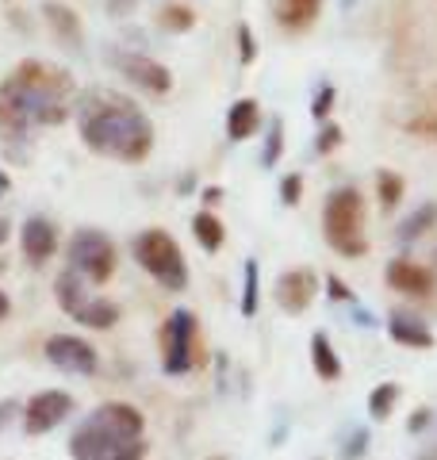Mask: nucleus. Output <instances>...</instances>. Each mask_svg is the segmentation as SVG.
<instances>
[{"mask_svg": "<svg viewBox=\"0 0 437 460\" xmlns=\"http://www.w3.org/2000/svg\"><path fill=\"white\" fill-rule=\"evenodd\" d=\"M77 84L62 66L23 58L0 81V146L12 157H27L35 127H58L73 115Z\"/></svg>", "mask_w": 437, "mask_h": 460, "instance_id": "nucleus-1", "label": "nucleus"}, {"mask_svg": "<svg viewBox=\"0 0 437 460\" xmlns=\"http://www.w3.org/2000/svg\"><path fill=\"white\" fill-rule=\"evenodd\" d=\"M77 135L93 154L120 165H138L154 150V123L135 100L115 89H85L73 104Z\"/></svg>", "mask_w": 437, "mask_h": 460, "instance_id": "nucleus-2", "label": "nucleus"}, {"mask_svg": "<svg viewBox=\"0 0 437 460\" xmlns=\"http://www.w3.org/2000/svg\"><path fill=\"white\" fill-rule=\"evenodd\" d=\"M146 414L130 402H100L69 438L73 460H142L150 445L142 441Z\"/></svg>", "mask_w": 437, "mask_h": 460, "instance_id": "nucleus-3", "label": "nucleus"}, {"mask_svg": "<svg viewBox=\"0 0 437 460\" xmlns=\"http://www.w3.org/2000/svg\"><path fill=\"white\" fill-rule=\"evenodd\" d=\"M323 234L334 253L342 257H364L369 253V234H364V199L353 184L334 189L323 204Z\"/></svg>", "mask_w": 437, "mask_h": 460, "instance_id": "nucleus-4", "label": "nucleus"}, {"mask_svg": "<svg viewBox=\"0 0 437 460\" xmlns=\"http://www.w3.org/2000/svg\"><path fill=\"white\" fill-rule=\"evenodd\" d=\"M135 261L150 272V277L165 288V292H184L188 288V261L184 250L177 246V238L165 234L162 226H150L135 238Z\"/></svg>", "mask_w": 437, "mask_h": 460, "instance_id": "nucleus-5", "label": "nucleus"}, {"mask_svg": "<svg viewBox=\"0 0 437 460\" xmlns=\"http://www.w3.org/2000/svg\"><path fill=\"white\" fill-rule=\"evenodd\" d=\"M66 257H69V269L81 272L89 284H108L115 272V261H120V257H115V242L96 226L73 230Z\"/></svg>", "mask_w": 437, "mask_h": 460, "instance_id": "nucleus-6", "label": "nucleus"}, {"mask_svg": "<svg viewBox=\"0 0 437 460\" xmlns=\"http://www.w3.org/2000/svg\"><path fill=\"white\" fill-rule=\"evenodd\" d=\"M196 338H200V323L188 307L169 311V319L162 326V368L165 376H184L196 368Z\"/></svg>", "mask_w": 437, "mask_h": 460, "instance_id": "nucleus-7", "label": "nucleus"}, {"mask_svg": "<svg viewBox=\"0 0 437 460\" xmlns=\"http://www.w3.org/2000/svg\"><path fill=\"white\" fill-rule=\"evenodd\" d=\"M73 395L69 392H58V387H47V392H39L23 402V434H31V438H42V434H50V429L62 426L69 414H73Z\"/></svg>", "mask_w": 437, "mask_h": 460, "instance_id": "nucleus-8", "label": "nucleus"}, {"mask_svg": "<svg viewBox=\"0 0 437 460\" xmlns=\"http://www.w3.org/2000/svg\"><path fill=\"white\" fill-rule=\"evenodd\" d=\"M42 353H47V361L54 368L69 372V376H93L100 368V353L93 349V341H85L77 334H50Z\"/></svg>", "mask_w": 437, "mask_h": 460, "instance_id": "nucleus-9", "label": "nucleus"}, {"mask_svg": "<svg viewBox=\"0 0 437 460\" xmlns=\"http://www.w3.org/2000/svg\"><path fill=\"white\" fill-rule=\"evenodd\" d=\"M111 66L120 69V74H123L130 84H138V89L154 93V96H165V93L173 89L169 66H162V62H157V58H150V54H115Z\"/></svg>", "mask_w": 437, "mask_h": 460, "instance_id": "nucleus-10", "label": "nucleus"}, {"mask_svg": "<svg viewBox=\"0 0 437 460\" xmlns=\"http://www.w3.org/2000/svg\"><path fill=\"white\" fill-rule=\"evenodd\" d=\"M272 296H276V307L284 314H303L318 296V277L311 269H288L276 277Z\"/></svg>", "mask_w": 437, "mask_h": 460, "instance_id": "nucleus-11", "label": "nucleus"}, {"mask_svg": "<svg viewBox=\"0 0 437 460\" xmlns=\"http://www.w3.org/2000/svg\"><path fill=\"white\" fill-rule=\"evenodd\" d=\"M384 277H388V284L396 288V292L411 296V299H430L437 292V272L411 261V257H396V261H388Z\"/></svg>", "mask_w": 437, "mask_h": 460, "instance_id": "nucleus-12", "label": "nucleus"}, {"mask_svg": "<svg viewBox=\"0 0 437 460\" xmlns=\"http://www.w3.org/2000/svg\"><path fill=\"white\" fill-rule=\"evenodd\" d=\"M20 250L31 265H42L50 261L54 250H58V226L47 219V215H31V219H23L20 226Z\"/></svg>", "mask_w": 437, "mask_h": 460, "instance_id": "nucleus-13", "label": "nucleus"}, {"mask_svg": "<svg viewBox=\"0 0 437 460\" xmlns=\"http://www.w3.org/2000/svg\"><path fill=\"white\" fill-rule=\"evenodd\" d=\"M42 16H47V27L66 50H81L85 47V27H81L77 12H73L69 4H62V0H47V4H42Z\"/></svg>", "mask_w": 437, "mask_h": 460, "instance_id": "nucleus-14", "label": "nucleus"}, {"mask_svg": "<svg viewBox=\"0 0 437 460\" xmlns=\"http://www.w3.org/2000/svg\"><path fill=\"white\" fill-rule=\"evenodd\" d=\"M388 334H391V341L406 345V349H433V345H437L433 330L422 319H415V314H406V311L391 314V319H388Z\"/></svg>", "mask_w": 437, "mask_h": 460, "instance_id": "nucleus-15", "label": "nucleus"}, {"mask_svg": "<svg viewBox=\"0 0 437 460\" xmlns=\"http://www.w3.org/2000/svg\"><path fill=\"white\" fill-rule=\"evenodd\" d=\"M54 299H58V307H62V311L69 314V319H73V314H77V311L93 299L89 280H85L81 272H73V269L58 272V280H54Z\"/></svg>", "mask_w": 437, "mask_h": 460, "instance_id": "nucleus-16", "label": "nucleus"}, {"mask_svg": "<svg viewBox=\"0 0 437 460\" xmlns=\"http://www.w3.org/2000/svg\"><path fill=\"white\" fill-rule=\"evenodd\" d=\"M257 127H261V104L257 100H235L227 111V138L230 142H245V138H254L257 135Z\"/></svg>", "mask_w": 437, "mask_h": 460, "instance_id": "nucleus-17", "label": "nucleus"}, {"mask_svg": "<svg viewBox=\"0 0 437 460\" xmlns=\"http://www.w3.org/2000/svg\"><path fill=\"white\" fill-rule=\"evenodd\" d=\"M323 12V0H276V23L284 31H308Z\"/></svg>", "mask_w": 437, "mask_h": 460, "instance_id": "nucleus-18", "label": "nucleus"}, {"mask_svg": "<svg viewBox=\"0 0 437 460\" xmlns=\"http://www.w3.org/2000/svg\"><path fill=\"white\" fill-rule=\"evenodd\" d=\"M120 314H123L120 304H111V299H104V296H93L73 319H77L81 326H89V330H111L115 323H120Z\"/></svg>", "mask_w": 437, "mask_h": 460, "instance_id": "nucleus-19", "label": "nucleus"}, {"mask_svg": "<svg viewBox=\"0 0 437 460\" xmlns=\"http://www.w3.org/2000/svg\"><path fill=\"white\" fill-rule=\"evenodd\" d=\"M311 365H315V372L323 380H338L342 376V361H338V353H334V345H330V338L318 330V334H311Z\"/></svg>", "mask_w": 437, "mask_h": 460, "instance_id": "nucleus-20", "label": "nucleus"}, {"mask_svg": "<svg viewBox=\"0 0 437 460\" xmlns=\"http://www.w3.org/2000/svg\"><path fill=\"white\" fill-rule=\"evenodd\" d=\"M192 234L200 242V250H208V253H218V250H223V242H227V230H223V223H218L211 211L192 215Z\"/></svg>", "mask_w": 437, "mask_h": 460, "instance_id": "nucleus-21", "label": "nucleus"}, {"mask_svg": "<svg viewBox=\"0 0 437 460\" xmlns=\"http://www.w3.org/2000/svg\"><path fill=\"white\" fill-rule=\"evenodd\" d=\"M433 226H437V204H422V208H415V211L399 223V234H396V238L403 242V246H411L415 238H422V234H426V230H433Z\"/></svg>", "mask_w": 437, "mask_h": 460, "instance_id": "nucleus-22", "label": "nucleus"}, {"mask_svg": "<svg viewBox=\"0 0 437 460\" xmlns=\"http://www.w3.org/2000/svg\"><path fill=\"white\" fill-rule=\"evenodd\" d=\"M399 384H380V387H372V395H369V419H376V422H384V419H391V411H396V402H399Z\"/></svg>", "mask_w": 437, "mask_h": 460, "instance_id": "nucleus-23", "label": "nucleus"}, {"mask_svg": "<svg viewBox=\"0 0 437 460\" xmlns=\"http://www.w3.org/2000/svg\"><path fill=\"white\" fill-rule=\"evenodd\" d=\"M403 192H406V184H403V177L399 172H391V169H384L380 177H376V196H380V208L384 211H391V208H399V199H403Z\"/></svg>", "mask_w": 437, "mask_h": 460, "instance_id": "nucleus-24", "label": "nucleus"}, {"mask_svg": "<svg viewBox=\"0 0 437 460\" xmlns=\"http://www.w3.org/2000/svg\"><path fill=\"white\" fill-rule=\"evenodd\" d=\"M257 261H245L242 265V314L245 319H254L257 314Z\"/></svg>", "mask_w": 437, "mask_h": 460, "instance_id": "nucleus-25", "label": "nucleus"}, {"mask_svg": "<svg viewBox=\"0 0 437 460\" xmlns=\"http://www.w3.org/2000/svg\"><path fill=\"white\" fill-rule=\"evenodd\" d=\"M281 154H284V123L272 119L269 123V135H265V150H261V165L272 169L276 162H281Z\"/></svg>", "mask_w": 437, "mask_h": 460, "instance_id": "nucleus-26", "label": "nucleus"}, {"mask_svg": "<svg viewBox=\"0 0 437 460\" xmlns=\"http://www.w3.org/2000/svg\"><path fill=\"white\" fill-rule=\"evenodd\" d=\"M162 27H165V31H192V27H196L192 8H184V4L162 8Z\"/></svg>", "mask_w": 437, "mask_h": 460, "instance_id": "nucleus-27", "label": "nucleus"}, {"mask_svg": "<svg viewBox=\"0 0 437 460\" xmlns=\"http://www.w3.org/2000/svg\"><path fill=\"white\" fill-rule=\"evenodd\" d=\"M342 146V127L338 123H323V131H318V138H315V150L318 154H334Z\"/></svg>", "mask_w": 437, "mask_h": 460, "instance_id": "nucleus-28", "label": "nucleus"}, {"mask_svg": "<svg viewBox=\"0 0 437 460\" xmlns=\"http://www.w3.org/2000/svg\"><path fill=\"white\" fill-rule=\"evenodd\" d=\"M299 196H303V177H299V172H288V177L281 181V204L284 208H296Z\"/></svg>", "mask_w": 437, "mask_h": 460, "instance_id": "nucleus-29", "label": "nucleus"}, {"mask_svg": "<svg viewBox=\"0 0 437 460\" xmlns=\"http://www.w3.org/2000/svg\"><path fill=\"white\" fill-rule=\"evenodd\" d=\"M364 449H369V429H353L342 445V460H361Z\"/></svg>", "mask_w": 437, "mask_h": 460, "instance_id": "nucleus-30", "label": "nucleus"}, {"mask_svg": "<svg viewBox=\"0 0 437 460\" xmlns=\"http://www.w3.org/2000/svg\"><path fill=\"white\" fill-rule=\"evenodd\" d=\"M238 58H242V66H254V58H257L254 31H250L245 23H238Z\"/></svg>", "mask_w": 437, "mask_h": 460, "instance_id": "nucleus-31", "label": "nucleus"}, {"mask_svg": "<svg viewBox=\"0 0 437 460\" xmlns=\"http://www.w3.org/2000/svg\"><path fill=\"white\" fill-rule=\"evenodd\" d=\"M330 108H334V89L326 84V89H318V93H315V100H311V115H315L318 123H323L326 115H330Z\"/></svg>", "mask_w": 437, "mask_h": 460, "instance_id": "nucleus-32", "label": "nucleus"}, {"mask_svg": "<svg viewBox=\"0 0 437 460\" xmlns=\"http://www.w3.org/2000/svg\"><path fill=\"white\" fill-rule=\"evenodd\" d=\"M326 296H330V299H338V304H353V292H349L345 280H342V277H334V272L326 277Z\"/></svg>", "mask_w": 437, "mask_h": 460, "instance_id": "nucleus-33", "label": "nucleus"}, {"mask_svg": "<svg viewBox=\"0 0 437 460\" xmlns=\"http://www.w3.org/2000/svg\"><path fill=\"white\" fill-rule=\"evenodd\" d=\"M20 411H23V407H20L16 399H0V434H4V426H8L12 419H16Z\"/></svg>", "mask_w": 437, "mask_h": 460, "instance_id": "nucleus-34", "label": "nucleus"}, {"mask_svg": "<svg viewBox=\"0 0 437 460\" xmlns=\"http://www.w3.org/2000/svg\"><path fill=\"white\" fill-rule=\"evenodd\" d=\"M426 426H430V411H426V407H418V411L411 414V422H406V429H411V434H422Z\"/></svg>", "mask_w": 437, "mask_h": 460, "instance_id": "nucleus-35", "label": "nucleus"}, {"mask_svg": "<svg viewBox=\"0 0 437 460\" xmlns=\"http://www.w3.org/2000/svg\"><path fill=\"white\" fill-rule=\"evenodd\" d=\"M135 4H138V0H108V12H111V16H127Z\"/></svg>", "mask_w": 437, "mask_h": 460, "instance_id": "nucleus-36", "label": "nucleus"}, {"mask_svg": "<svg viewBox=\"0 0 437 460\" xmlns=\"http://www.w3.org/2000/svg\"><path fill=\"white\" fill-rule=\"evenodd\" d=\"M223 199V189H203V204H218Z\"/></svg>", "mask_w": 437, "mask_h": 460, "instance_id": "nucleus-37", "label": "nucleus"}, {"mask_svg": "<svg viewBox=\"0 0 437 460\" xmlns=\"http://www.w3.org/2000/svg\"><path fill=\"white\" fill-rule=\"evenodd\" d=\"M8 314H12V299H8L4 292H0V323H4V319H8Z\"/></svg>", "mask_w": 437, "mask_h": 460, "instance_id": "nucleus-38", "label": "nucleus"}, {"mask_svg": "<svg viewBox=\"0 0 437 460\" xmlns=\"http://www.w3.org/2000/svg\"><path fill=\"white\" fill-rule=\"evenodd\" d=\"M8 230H12L8 219H0V242H8Z\"/></svg>", "mask_w": 437, "mask_h": 460, "instance_id": "nucleus-39", "label": "nucleus"}, {"mask_svg": "<svg viewBox=\"0 0 437 460\" xmlns=\"http://www.w3.org/2000/svg\"><path fill=\"white\" fill-rule=\"evenodd\" d=\"M0 192H8V177H4V172H0Z\"/></svg>", "mask_w": 437, "mask_h": 460, "instance_id": "nucleus-40", "label": "nucleus"}, {"mask_svg": "<svg viewBox=\"0 0 437 460\" xmlns=\"http://www.w3.org/2000/svg\"><path fill=\"white\" fill-rule=\"evenodd\" d=\"M211 460H223V456H211Z\"/></svg>", "mask_w": 437, "mask_h": 460, "instance_id": "nucleus-41", "label": "nucleus"}, {"mask_svg": "<svg viewBox=\"0 0 437 460\" xmlns=\"http://www.w3.org/2000/svg\"><path fill=\"white\" fill-rule=\"evenodd\" d=\"M433 261H437V253H433Z\"/></svg>", "mask_w": 437, "mask_h": 460, "instance_id": "nucleus-42", "label": "nucleus"}, {"mask_svg": "<svg viewBox=\"0 0 437 460\" xmlns=\"http://www.w3.org/2000/svg\"><path fill=\"white\" fill-rule=\"evenodd\" d=\"M0 196H4V192H0Z\"/></svg>", "mask_w": 437, "mask_h": 460, "instance_id": "nucleus-43", "label": "nucleus"}]
</instances>
